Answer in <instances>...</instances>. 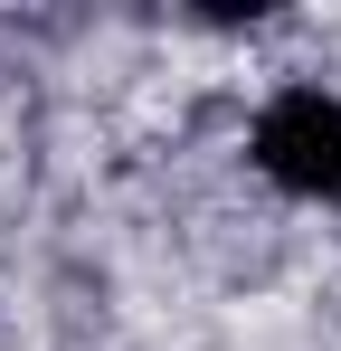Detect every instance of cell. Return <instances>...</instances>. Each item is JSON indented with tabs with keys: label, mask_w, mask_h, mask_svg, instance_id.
<instances>
[{
	"label": "cell",
	"mask_w": 341,
	"mask_h": 351,
	"mask_svg": "<svg viewBox=\"0 0 341 351\" xmlns=\"http://www.w3.org/2000/svg\"><path fill=\"white\" fill-rule=\"evenodd\" d=\"M256 162H266V180L303 190V199H341V95L284 86L256 114Z\"/></svg>",
	"instance_id": "6da1fadb"
}]
</instances>
